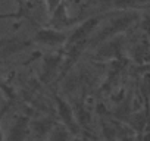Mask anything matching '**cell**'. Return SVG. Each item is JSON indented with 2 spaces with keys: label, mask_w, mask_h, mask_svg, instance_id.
<instances>
[{
  "label": "cell",
  "mask_w": 150,
  "mask_h": 141,
  "mask_svg": "<svg viewBox=\"0 0 150 141\" xmlns=\"http://www.w3.org/2000/svg\"><path fill=\"white\" fill-rule=\"evenodd\" d=\"M138 19V13H122L113 19H110L97 34H93V37L90 38V43L88 46H94V44H99V43H103L105 40H108L109 37H113V35H118L121 32H124L125 30H128L135 21Z\"/></svg>",
  "instance_id": "1"
},
{
  "label": "cell",
  "mask_w": 150,
  "mask_h": 141,
  "mask_svg": "<svg viewBox=\"0 0 150 141\" xmlns=\"http://www.w3.org/2000/svg\"><path fill=\"white\" fill-rule=\"evenodd\" d=\"M99 22H100V16H93V18L86 19L83 24H80V27H77V28H75V30L69 34V38H68L65 47H66V46L81 44V43H84V44L88 46L90 38L93 37V32H94V30L97 28Z\"/></svg>",
  "instance_id": "2"
},
{
  "label": "cell",
  "mask_w": 150,
  "mask_h": 141,
  "mask_svg": "<svg viewBox=\"0 0 150 141\" xmlns=\"http://www.w3.org/2000/svg\"><path fill=\"white\" fill-rule=\"evenodd\" d=\"M69 38V32L53 30V28H43L38 30L33 38V43L40 44V46H47V47H60L65 46Z\"/></svg>",
  "instance_id": "3"
},
{
  "label": "cell",
  "mask_w": 150,
  "mask_h": 141,
  "mask_svg": "<svg viewBox=\"0 0 150 141\" xmlns=\"http://www.w3.org/2000/svg\"><path fill=\"white\" fill-rule=\"evenodd\" d=\"M62 63H63V51L53 53V54H49V56L44 57L43 75H41L43 82L49 84L52 81V78H54L56 75H59V70L62 69Z\"/></svg>",
  "instance_id": "4"
},
{
  "label": "cell",
  "mask_w": 150,
  "mask_h": 141,
  "mask_svg": "<svg viewBox=\"0 0 150 141\" xmlns=\"http://www.w3.org/2000/svg\"><path fill=\"white\" fill-rule=\"evenodd\" d=\"M31 44H33V40H27V38H18V37L2 38L0 40V59H6L11 54L25 50Z\"/></svg>",
  "instance_id": "5"
},
{
  "label": "cell",
  "mask_w": 150,
  "mask_h": 141,
  "mask_svg": "<svg viewBox=\"0 0 150 141\" xmlns=\"http://www.w3.org/2000/svg\"><path fill=\"white\" fill-rule=\"evenodd\" d=\"M77 22V19H74L68 15V9H66V5L62 3L50 16H49V21H47V25L49 28H53V30H59V31H63L66 27L72 25Z\"/></svg>",
  "instance_id": "6"
},
{
  "label": "cell",
  "mask_w": 150,
  "mask_h": 141,
  "mask_svg": "<svg viewBox=\"0 0 150 141\" xmlns=\"http://www.w3.org/2000/svg\"><path fill=\"white\" fill-rule=\"evenodd\" d=\"M28 134V118L27 116H18L11 126L9 138L8 141H24L25 135Z\"/></svg>",
  "instance_id": "7"
},
{
  "label": "cell",
  "mask_w": 150,
  "mask_h": 141,
  "mask_svg": "<svg viewBox=\"0 0 150 141\" xmlns=\"http://www.w3.org/2000/svg\"><path fill=\"white\" fill-rule=\"evenodd\" d=\"M54 102H56V106H57L59 115H60V118L63 119L65 125L69 126V128H72L74 132H77V125H75V121H74V115H72V109H71V106H69L63 99L57 97L56 93H54Z\"/></svg>",
  "instance_id": "8"
},
{
  "label": "cell",
  "mask_w": 150,
  "mask_h": 141,
  "mask_svg": "<svg viewBox=\"0 0 150 141\" xmlns=\"http://www.w3.org/2000/svg\"><path fill=\"white\" fill-rule=\"evenodd\" d=\"M110 5L116 9H138V8H146L150 6V0H110Z\"/></svg>",
  "instance_id": "9"
},
{
  "label": "cell",
  "mask_w": 150,
  "mask_h": 141,
  "mask_svg": "<svg viewBox=\"0 0 150 141\" xmlns=\"http://www.w3.org/2000/svg\"><path fill=\"white\" fill-rule=\"evenodd\" d=\"M44 3H46V9H47V15L50 16L62 3H63V0H44Z\"/></svg>",
  "instance_id": "10"
},
{
  "label": "cell",
  "mask_w": 150,
  "mask_h": 141,
  "mask_svg": "<svg viewBox=\"0 0 150 141\" xmlns=\"http://www.w3.org/2000/svg\"><path fill=\"white\" fill-rule=\"evenodd\" d=\"M25 18L24 12H8V13H0V19H21Z\"/></svg>",
  "instance_id": "11"
},
{
  "label": "cell",
  "mask_w": 150,
  "mask_h": 141,
  "mask_svg": "<svg viewBox=\"0 0 150 141\" xmlns=\"http://www.w3.org/2000/svg\"><path fill=\"white\" fill-rule=\"evenodd\" d=\"M11 102L12 100H8V103L0 109V121H2V118L5 116V113L8 112V109H9V104H11ZM0 141H3V132H2V128H0Z\"/></svg>",
  "instance_id": "12"
},
{
  "label": "cell",
  "mask_w": 150,
  "mask_h": 141,
  "mask_svg": "<svg viewBox=\"0 0 150 141\" xmlns=\"http://www.w3.org/2000/svg\"><path fill=\"white\" fill-rule=\"evenodd\" d=\"M0 88H2V90H3V91H5L8 96H9V99H12V96H11V94H12V93H11V90H9V88H8V87L3 84V82H2V80H0Z\"/></svg>",
  "instance_id": "13"
},
{
  "label": "cell",
  "mask_w": 150,
  "mask_h": 141,
  "mask_svg": "<svg viewBox=\"0 0 150 141\" xmlns=\"http://www.w3.org/2000/svg\"><path fill=\"white\" fill-rule=\"evenodd\" d=\"M24 2L25 0H16V3H18V6H19V12H24ZM25 13V12H24Z\"/></svg>",
  "instance_id": "14"
}]
</instances>
